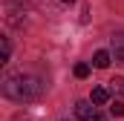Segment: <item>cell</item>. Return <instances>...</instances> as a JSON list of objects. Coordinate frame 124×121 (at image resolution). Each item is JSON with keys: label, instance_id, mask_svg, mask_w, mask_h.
<instances>
[{"label": "cell", "instance_id": "obj_2", "mask_svg": "<svg viewBox=\"0 0 124 121\" xmlns=\"http://www.w3.org/2000/svg\"><path fill=\"white\" fill-rule=\"evenodd\" d=\"M75 115H78V121H104L98 104L93 107V101H78L75 104Z\"/></svg>", "mask_w": 124, "mask_h": 121}, {"label": "cell", "instance_id": "obj_4", "mask_svg": "<svg viewBox=\"0 0 124 121\" xmlns=\"http://www.w3.org/2000/svg\"><path fill=\"white\" fill-rule=\"evenodd\" d=\"M107 90H110V101H121L124 104V78H113Z\"/></svg>", "mask_w": 124, "mask_h": 121}, {"label": "cell", "instance_id": "obj_3", "mask_svg": "<svg viewBox=\"0 0 124 121\" xmlns=\"http://www.w3.org/2000/svg\"><path fill=\"white\" fill-rule=\"evenodd\" d=\"M110 55L116 63H124V32H116L110 38Z\"/></svg>", "mask_w": 124, "mask_h": 121}, {"label": "cell", "instance_id": "obj_8", "mask_svg": "<svg viewBox=\"0 0 124 121\" xmlns=\"http://www.w3.org/2000/svg\"><path fill=\"white\" fill-rule=\"evenodd\" d=\"M110 113L121 118V115H124V104H121V101H110Z\"/></svg>", "mask_w": 124, "mask_h": 121}, {"label": "cell", "instance_id": "obj_7", "mask_svg": "<svg viewBox=\"0 0 124 121\" xmlns=\"http://www.w3.org/2000/svg\"><path fill=\"white\" fill-rule=\"evenodd\" d=\"M9 55H12V43H9V38H3L0 40V63H6Z\"/></svg>", "mask_w": 124, "mask_h": 121}, {"label": "cell", "instance_id": "obj_11", "mask_svg": "<svg viewBox=\"0 0 124 121\" xmlns=\"http://www.w3.org/2000/svg\"><path fill=\"white\" fill-rule=\"evenodd\" d=\"M61 3H75V0H61Z\"/></svg>", "mask_w": 124, "mask_h": 121}, {"label": "cell", "instance_id": "obj_5", "mask_svg": "<svg viewBox=\"0 0 124 121\" xmlns=\"http://www.w3.org/2000/svg\"><path fill=\"white\" fill-rule=\"evenodd\" d=\"M110 60H113V55L107 52V49H98L93 55V66H98V69H107L110 66Z\"/></svg>", "mask_w": 124, "mask_h": 121}, {"label": "cell", "instance_id": "obj_1", "mask_svg": "<svg viewBox=\"0 0 124 121\" xmlns=\"http://www.w3.org/2000/svg\"><path fill=\"white\" fill-rule=\"evenodd\" d=\"M3 95L17 104L38 101L43 95V81L35 75H9V78H3Z\"/></svg>", "mask_w": 124, "mask_h": 121}, {"label": "cell", "instance_id": "obj_6", "mask_svg": "<svg viewBox=\"0 0 124 121\" xmlns=\"http://www.w3.org/2000/svg\"><path fill=\"white\" fill-rule=\"evenodd\" d=\"M90 101H93V104H98V107H101V104H107V101H110V90H104V87H95L93 95H90Z\"/></svg>", "mask_w": 124, "mask_h": 121}, {"label": "cell", "instance_id": "obj_9", "mask_svg": "<svg viewBox=\"0 0 124 121\" xmlns=\"http://www.w3.org/2000/svg\"><path fill=\"white\" fill-rule=\"evenodd\" d=\"M90 75V66L87 63H75V78H87Z\"/></svg>", "mask_w": 124, "mask_h": 121}, {"label": "cell", "instance_id": "obj_10", "mask_svg": "<svg viewBox=\"0 0 124 121\" xmlns=\"http://www.w3.org/2000/svg\"><path fill=\"white\" fill-rule=\"evenodd\" d=\"M12 121H35V118H29V115H15Z\"/></svg>", "mask_w": 124, "mask_h": 121}]
</instances>
